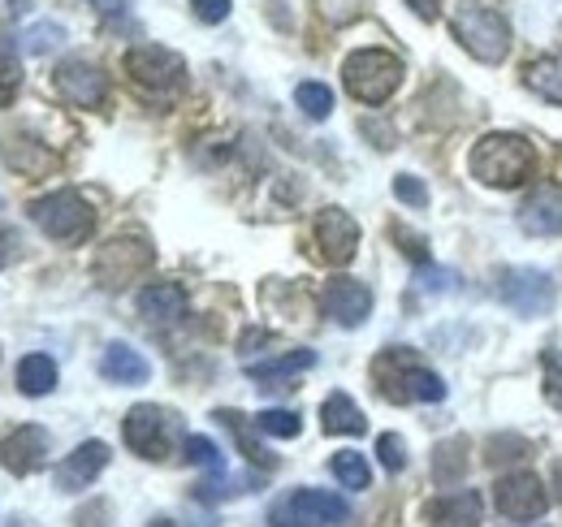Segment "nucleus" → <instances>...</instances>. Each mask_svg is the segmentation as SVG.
Masks as SVG:
<instances>
[{
  "mask_svg": "<svg viewBox=\"0 0 562 527\" xmlns=\"http://www.w3.org/2000/svg\"><path fill=\"white\" fill-rule=\"evenodd\" d=\"M468 169L481 187H493V191H515L524 182H532L537 173V147L524 138V134H485L472 156H468Z\"/></svg>",
  "mask_w": 562,
  "mask_h": 527,
  "instance_id": "nucleus-1",
  "label": "nucleus"
},
{
  "mask_svg": "<svg viewBox=\"0 0 562 527\" xmlns=\"http://www.w3.org/2000/svg\"><path fill=\"white\" fill-rule=\"evenodd\" d=\"M450 31L485 66H502L510 53V22L490 0H459L450 9Z\"/></svg>",
  "mask_w": 562,
  "mask_h": 527,
  "instance_id": "nucleus-2",
  "label": "nucleus"
},
{
  "mask_svg": "<svg viewBox=\"0 0 562 527\" xmlns=\"http://www.w3.org/2000/svg\"><path fill=\"white\" fill-rule=\"evenodd\" d=\"M372 381H376L381 397H390V402H441L446 397V381L437 372H428L416 359V350H407V346L381 350L372 363Z\"/></svg>",
  "mask_w": 562,
  "mask_h": 527,
  "instance_id": "nucleus-3",
  "label": "nucleus"
},
{
  "mask_svg": "<svg viewBox=\"0 0 562 527\" xmlns=\"http://www.w3.org/2000/svg\"><path fill=\"white\" fill-rule=\"evenodd\" d=\"M342 82H347V91L359 104L376 109V104H385L398 91L403 61L394 53H385V48H355L351 57L342 61Z\"/></svg>",
  "mask_w": 562,
  "mask_h": 527,
  "instance_id": "nucleus-4",
  "label": "nucleus"
},
{
  "mask_svg": "<svg viewBox=\"0 0 562 527\" xmlns=\"http://www.w3.org/2000/svg\"><path fill=\"white\" fill-rule=\"evenodd\" d=\"M26 212H31V221L53 243H70L74 247V243L91 238V229H95V208L78 195V191H53V195L35 199Z\"/></svg>",
  "mask_w": 562,
  "mask_h": 527,
  "instance_id": "nucleus-5",
  "label": "nucleus"
},
{
  "mask_svg": "<svg viewBox=\"0 0 562 527\" xmlns=\"http://www.w3.org/2000/svg\"><path fill=\"white\" fill-rule=\"evenodd\" d=\"M122 66H126V78L139 87L143 96H156V100H169L187 82V61L173 48H160V44H135Z\"/></svg>",
  "mask_w": 562,
  "mask_h": 527,
  "instance_id": "nucleus-6",
  "label": "nucleus"
},
{
  "mask_svg": "<svg viewBox=\"0 0 562 527\" xmlns=\"http://www.w3.org/2000/svg\"><path fill=\"white\" fill-rule=\"evenodd\" d=\"M347 519L351 506L338 493H321V489H294L269 511V527H338Z\"/></svg>",
  "mask_w": 562,
  "mask_h": 527,
  "instance_id": "nucleus-7",
  "label": "nucleus"
},
{
  "mask_svg": "<svg viewBox=\"0 0 562 527\" xmlns=\"http://www.w3.org/2000/svg\"><path fill=\"white\" fill-rule=\"evenodd\" d=\"M493 294H497V303H506L515 316L532 321V316H546V312L554 307L559 285H554V277L541 272V268H502Z\"/></svg>",
  "mask_w": 562,
  "mask_h": 527,
  "instance_id": "nucleus-8",
  "label": "nucleus"
},
{
  "mask_svg": "<svg viewBox=\"0 0 562 527\" xmlns=\"http://www.w3.org/2000/svg\"><path fill=\"white\" fill-rule=\"evenodd\" d=\"M122 437H126V446H131L139 459L165 462L169 450H173V415L160 411V406H151V402H139V406L126 411Z\"/></svg>",
  "mask_w": 562,
  "mask_h": 527,
  "instance_id": "nucleus-9",
  "label": "nucleus"
},
{
  "mask_svg": "<svg viewBox=\"0 0 562 527\" xmlns=\"http://www.w3.org/2000/svg\"><path fill=\"white\" fill-rule=\"evenodd\" d=\"M151 243L147 238H113V243H104L100 247V256L91 264V272H95V281L104 285V290H126L131 281H139L143 272L151 268Z\"/></svg>",
  "mask_w": 562,
  "mask_h": 527,
  "instance_id": "nucleus-10",
  "label": "nucleus"
},
{
  "mask_svg": "<svg viewBox=\"0 0 562 527\" xmlns=\"http://www.w3.org/2000/svg\"><path fill=\"white\" fill-rule=\"evenodd\" d=\"M493 506L502 511V519L537 524L550 511V493H546V484H541L537 471H510V475H502L493 484Z\"/></svg>",
  "mask_w": 562,
  "mask_h": 527,
  "instance_id": "nucleus-11",
  "label": "nucleus"
},
{
  "mask_svg": "<svg viewBox=\"0 0 562 527\" xmlns=\"http://www.w3.org/2000/svg\"><path fill=\"white\" fill-rule=\"evenodd\" d=\"M312 234H316L321 260L334 264V268H347L355 260V251H359V225H355V216L347 208H321Z\"/></svg>",
  "mask_w": 562,
  "mask_h": 527,
  "instance_id": "nucleus-12",
  "label": "nucleus"
},
{
  "mask_svg": "<svg viewBox=\"0 0 562 527\" xmlns=\"http://www.w3.org/2000/svg\"><path fill=\"white\" fill-rule=\"evenodd\" d=\"M53 87L70 100L74 109H100L109 100V74L82 57H70L53 69Z\"/></svg>",
  "mask_w": 562,
  "mask_h": 527,
  "instance_id": "nucleus-13",
  "label": "nucleus"
},
{
  "mask_svg": "<svg viewBox=\"0 0 562 527\" xmlns=\"http://www.w3.org/2000/svg\"><path fill=\"white\" fill-rule=\"evenodd\" d=\"M321 307H325V316L334 325L359 329L372 316V290L363 281H355V277H334V281L321 285Z\"/></svg>",
  "mask_w": 562,
  "mask_h": 527,
  "instance_id": "nucleus-14",
  "label": "nucleus"
},
{
  "mask_svg": "<svg viewBox=\"0 0 562 527\" xmlns=\"http://www.w3.org/2000/svg\"><path fill=\"white\" fill-rule=\"evenodd\" d=\"M0 160H4V169H13L18 178H48V173L61 165L57 152H53L44 138H35V134H26V131L0 134Z\"/></svg>",
  "mask_w": 562,
  "mask_h": 527,
  "instance_id": "nucleus-15",
  "label": "nucleus"
},
{
  "mask_svg": "<svg viewBox=\"0 0 562 527\" xmlns=\"http://www.w3.org/2000/svg\"><path fill=\"white\" fill-rule=\"evenodd\" d=\"M48 446H53V437H48L44 424H18L0 441V467L13 471V475H31L48 462Z\"/></svg>",
  "mask_w": 562,
  "mask_h": 527,
  "instance_id": "nucleus-16",
  "label": "nucleus"
},
{
  "mask_svg": "<svg viewBox=\"0 0 562 527\" xmlns=\"http://www.w3.org/2000/svg\"><path fill=\"white\" fill-rule=\"evenodd\" d=\"M519 229L528 238H554L562 234V187L559 182H541L532 187L528 199L519 203Z\"/></svg>",
  "mask_w": 562,
  "mask_h": 527,
  "instance_id": "nucleus-17",
  "label": "nucleus"
},
{
  "mask_svg": "<svg viewBox=\"0 0 562 527\" xmlns=\"http://www.w3.org/2000/svg\"><path fill=\"white\" fill-rule=\"evenodd\" d=\"M109 459H113V450H109L104 441H82V446H74L70 459L57 462V489H61V493H82V489H91V484L104 475Z\"/></svg>",
  "mask_w": 562,
  "mask_h": 527,
  "instance_id": "nucleus-18",
  "label": "nucleus"
},
{
  "mask_svg": "<svg viewBox=\"0 0 562 527\" xmlns=\"http://www.w3.org/2000/svg\"><path fill=\"white\" fill-rule=\"evenodd\" d=\"M481 515H485V502H481V493H472V489L432 497V502L424 506L428 527H481Z\"/></svg>",
  "mask_w": 562,
  "mask_h": 527,
  "instance_id": "nucleus-19",
  "label": "nucleus"
},
{
  "mask_svg": "<svg viewBox=\"0 0 562 527\" xmlns=\"http://www.w3.org/2000/svg\"><path fill=\"white\" fill-rule=\"evenodd\" d=\"M139 316L156 329H169L187 316V290L173 281H156L139 294Z\"/></svg>",
  "mask_w": 562,
  "mask_h": 527,
  "instance_id": "nucleus-20",
  "label": "nucleus"
},
{
  "mask_svg": "<svg viewBox=\"0 0 562 527\" xmlns=\"http://www.w3.org/2000/svg\"><path fill=\"white\" fill-rule=\"evenodd\" d=\"M100 377L113 381V385H147L151 381V363L131 341H109L104 355H100Z\"/></svg>",
  "mask_w": 562,
  "mask_h": 527,
  "instance_id": "nucleus-21",
  "label": "nucleus"
},
{
  "mask_svg": "<svg viewBox=\"0 0 562 527\" xmlns=\"http://www.w3.org/2000/svg\"><path fill=\"white\" fill-rule=\"evenodd\" d=\"M312 363H316V355H312V350H290V355H278V359L247 363L243 372H247V381H256V385H265V390H278V385H285L290 377L307 372Z\"/></svg>",
  "mask_w": 562,
  "mask_h": 527,
  "instance_id": "nucleus-22",
  "label": "nucleus"
},
{
  "mask_svg": "<svg viewBox=\"0 0 562 527\" xmlns=\"http://www.w3.org/2000/svg\"><path fill=\"white\" fill-rule=\"evenodd\" d=\"M321 424H325L329 437H363V433H368L363 411H359L351 402V394H342V390L321 402Z\"/></svg>",
  "mask_w": 562,
  "mask_h": 527,
  "instance_id": "nucleus-23",
  "label": "nucleus"
},
{
  "mask_svg": "<svg viewBox=\"0 0 562 527\" xmlns=\"http://www.w3.org/2000/svg\"><path fill=\"white\" fill-rule=\"evenodd\" d=\"M18 390L26 397L53 394V390H57V359L44 355V350L22 355V363H18Z\"/></svg>",
  "mask_w": 562,
  "mask_h": 527,
  "instance_id": "nucleus-24",
  "label": "nucleus"
},
{
  "mask_svg": "<svg viewBox=\"0 0 562 527\" xmlns=\"http://www.w3.org/2000/svg\"><path fill=\"white\" fill-rule=\"evenodd\" d=\"M216 419H221V424H225V428L234 433L238 450H243L247 459L256 462V467H265V471H273V467H278V455H269V450H260V446H256V437L247 433V419H243L238 411H216Z\"/></svg>",
  "mask_w": 562,
  "mask_h": 527,
  "instance_id": "nucleus-25",
  "label": "nucleus"
},
{
  "mask_svg": "<svg viewBox=\"0 0 562 527\" xmlns=\"http://www.w3.org/2000/svg\"><path fill=\"white\" fill-rule=\"evenodd\" d=\"M528 87L550 100V104H562V57H541L528 66Z\"/></svg>",
  "mask_w": 562,
  "mask_h": 527,
  "instance_id": "nucleus-26",
  "label": "nucleus"
},
{
  "mask_svg": "<svg viewBox=\"0 0 562 527\" xmlns=\"http://www.w3.org/2000/svg\"><path fill=\"white\" fill-rule=\"evenodd\" d=\"M329 471H334V475H338V484H342V489H351V493H359V489H368V484H372V467H368L363 455H355V450H338V455L329 459Z\"/></svg>",
  "mask_w": 562,
  "mask_h": 527,
  "instance_id": "nucleus-27",
  "label": "nucleus"
},
{
  "mask_svg": "<svg viewBox=\"0 0 562 527\" xmlns=\"http://www.w3.org/2000/svg\"><path fill=\"white\" fill-rule=\"evenodd\" d=\"M294 104H299V113H307L312 122H325V117L334 113V91H329L325 82H299V87H294Z\"/></svg>",
  "mask_w": 562,
  "mask_h": 527,
  "instance_id": "nucleus-28",
  "label": "nucleus"
},
{
  "mask_svg": "<svg viewBox=\"0 0 562 527\" xmlns=\"http://www.w3.org/2000/svg\"><path fill=\"white\" fill-rule=\"evenodd\" d=\"M299 428H303V419H299V411H260L256 415V433H265V437H299Z\"/></svg>",
  "mask_w": 562,
  "mask_h": 527,
  "instance_id": "nucleus-29",
  "label": "nucleus"
},
{
  "mask_svg": "<svg viewBox=\"0 0 562 527\" xmlns=\"http://www.w3.org/2000/svg\"><path fill=\"white\" fill-rule=\"evenodd\" d=\"M541 390L546 402L562 415V350H541Z\"/></svg>",
  "mask_w": 562,
  "mask_h": 527,
  "instance_id": "nucleus-30",
  "label": "nucleus"
},
{
  "mask_svg": "<svg viewBox=\"0 0 562 527\" xmlns=\"http://www.w3.org/2000/svg\"><path fill=\"white\" fill-rule=\"evenodd\" d=\"M182 455H187V462L204 467L212 475H225V459H221V450L212 446L209 437H187V441H182Z\"/></svg>",
  "mask_w": 562,
  "mask_h": 527,
  "instance_id": "nucleus-31",
  "label": "nucleus"
},
{
  "mask_svg": "<svg viewBox=\"0 0 562 527\" xmlns=\"http://www.w3.org/2000/svg\"><path fill=\"white\" fill-rule=\"evenodd\" d=\"M61 40H66V26H61V22H35V26H31L26 35H22V48L40 57V53H48V48H57Z\"/></svg>",
  "mask_w": 562,
  "mask_h": 527,
  "instance_id": "nucleus-32",
  "label": "nucleus"
},
{
  "mask_svg": "<svg viewBox=\"0 0 562 527\" xmlns=\"http://www.w3.org/2000/svg\"><path fill=\"white\" fill-rule=\"evenodd\" d=\"M376 459H381L385 471H403L407 467V441L398 433H381L376 437Z\"/></svg>",
  "mask_w": 562,
  "mask_h": 527,
  "instance_id": "nucleus-33",
  "label": "nucleus"
},
{
  "mask_svg": "<svg viewBox=\"0 0 562 527\" xmlns=\"http://www.w3.org/2000/svg\"><path fill=\"white\" fill-rule=\"evenodd\" d=\"M18 91H22V66L9 53H0V109H9L18 100Z\"/></svg>",
  "mask_w": 562,
  "mask_h": 527,
  "instance_id": "nucleus-34",
  "label": "nucleus"
},
{
  "mask_svg": "<svg viewBox=\"0 0 562 527\" xmlns=\"http://www.w3.org/2000/svg\"><path fill=\"white\" fill-rule=\"evenodd\" d=\"M454 272L450 268H432V264H424L420 272H416V285H420L424 294H450L454 290Z\"/></svg>",
  "mask_w": 562,
  "mask_h": 527,
  "instance_id": "nucleus-35",
  "label": "nucleus"
},
{
  "mask_svg": "<svg viewBox=\"0 0 562 527\" xmlns=\"http://www.w3.org/2000/svg\"><path fill=\"white\" fill-rule=\"evenodd\" d=\"M394 199L407 203V208H428V187H424L416 173H398L394 178Z\"/></svg>",
  "mask_w": 562,
  "mask_h": 527,
  "instance_id": "nucleus-36",
  "label": "nucleus"
},
{
  "mask_svg": "<svg viewBox=\"0 0 562 527\" xmlns=\"http://www.w3.org/2000/svg\"><path fill=\"white\" fill-rule=\"evenodd\" d=\"M459 450H463V441H446V446H437V455H432V459H446V462H432V475H437V480H454V475H463V467H468V462L454 459Z\"/></svg>",
  "mask_w": 562,
  "mask_h": 527,
  "instance_id": "nucleus-37",
  "label": "nucleus"
},
{
  "mask_svg": "<svg viewBox=\"0 0 562 527\" xmlns=\"http://www.w3.org/2000/svg\"><path fill=\"white\" fill-rule=\"evenodd\" d=\"M390 238L398 243V247H407V256L420 264H428V243H424L420 234H412V229H403V225H390Z\"/></svg>",
  "mask_w": 562,
  "mask_h": 527,
  "instance_id": "nucleus-38",
  "label": "nucleus"
},
{
  "mask_svg": "<svg viewBox=\"0 0 562 527\" xmlns=\"http://www.w3.org/2000/svg\"><path fill=\"white\" fill-rule=\"evenodd\" d=\"M74 527H113L109 502H87V506L74 515Z\"/></svg>",
  "mask_w": 562,
  "mask_h": 527,
  "instance_id": "nucleus-39",
  "label": "nucleus"
},
{
  "mask_svg": "<svg viewBox=\"0 0 562 527\" xmlns=\"http://www.w3.org/2000/svg\"><path fill=\"white\" fill-rule=\"evenodd\" d=\"M191 9H195V18H200V22H225V18H229V9H234V4H229V0H191Z\"/></svg>",
  "mask_w": 562,
  "mask_h": 527,
  "instance_id": "nucleus-40",
  "label": "nucleus"
},
{
  "mask_svg": "<svg viewBox=\"0 0 562 527\" xmlns=\"http://www.w3.org/2000/svg\"><path fill=\"white\" fill-rule=\"evenodd\" d=\"M100 18H126V9H131V0H87Z\"/></svg>",
  "mask_w": 562,
  "mask_h": 527,
  "instance_id": "nucleus-41",
  "label": "nucleus"
},
{
  "mask_svg": "<svg viewBox=\"0 0 562 527\" xmlns=\"http://www.w3.org/2000/svg\"><path fill=\"white\" fill-rule=\"evenodd\" d=\"M13 251H18V238H13L9 229H0V268L13 260Z\"/></svg>",
  "mask_w": 562,
  "mask_h": 527,
  "instance_id": "nucleus-42",
  "label": "nucleus"
},
{
  "mask_svg": "<svg viewBox=\"0 0 562 527\" xmlns=\"http://www.w3.org/2000/svg\"><path fill=\"white\" fill-rule=\"evenodd\" d=\"M412 9H416V18H424V22H432L437 18V0H407Z\"/></svg>",
  "mask_w": 562,
  "mask_h": 527,
  "instance_id": "nucleus-43",
  "label": "nucleus"
},
{
  "mask_svg": "<svg viewBox=\"0 0 562 527\" xmlns=\"http://www.w3.org/2000/svg\"><path fill=\"white\" fill-rule=\"evenodd\" d=\"M147 527H178V524H173V519H151Z\"/></svg>",
  "mask_w": 562,
  "mask_h": 527,
  "instance_id": "nucleus-44",
  "label": "nucleus"
},
{
  "mask_svg": "<svg viewBox=\"0 0 562 527\" xmlns=\"http://www.w3.org/2000/svg\"><path fill=\"white\" fill-rule=\"evenodd\" d=\"M559 493H562V467H559Z\"/></svg>",
  "mask_w": 562,
  "mask_h": 527,
  "instance_id": "nucleus-45",
  "label": "nucleus"
}]
</instances>
